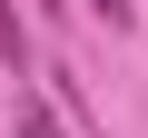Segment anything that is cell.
<instances>
[{"label":"cell","instance_id":"cell-2","mask_svg":"<svg viewBox=\"0 0 148 138\" xmlns=\"http://www.w3.org/2000/svg\"><path fill=\"white\" fill-rule=\"evenodd\" d=\"M0 69H30V30H20L10 0H0Z\"/></svg>","mask_w":148,"mask_h":138},{"label":"cell","instance_id":"cell-1","mask_svg":"<svg viewBox=\"0 0 148 138\" xmlns=\"http://www.w3.org/2000/svg\"><path fill=\"white\" fill-rule=\"evenodd\" d=\"M20 138H59V109H49L30 79H20Z\"/></svg>","mask_w":148,"mask_h":138},{"label":"cell","instance_id":"cell-3","mask_svg":"<svg viewBox=\"0 0 148 138\" xmlns=\"http://www.w3.org/2000/svg\"><path fill=\"white\" fill-rule=\"evenodd\" d=\"M79 10H89V20H109V30H128V20H138V0H79Z\"/></svg>","mask_w":148,"mask_h":138},{"label":"cell","instance_id":"cell-4","mask_svg":"<svg viewBox=\"0 0 148 138\" xmlns=\"http://www.w3.org/2000/svg\"><path fill=\"white\" fill-rule=\"evenodd\" d=\"M138 10H148V0H138Z\"/></svg>","mask_w":148,"mask_h":138}]
</instances>
